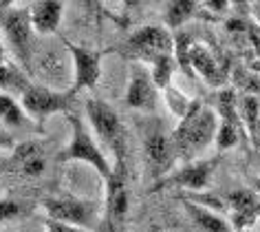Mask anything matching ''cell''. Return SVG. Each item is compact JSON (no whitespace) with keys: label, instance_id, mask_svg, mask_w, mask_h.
I'll return each mask as SVG.
<instances>
[{"label":"cell","instance_id":"obj_1","mask_svg":"<svg viewBox=\"0 0 260 232\" xmlns=\"http://www.w3.org/2000/svg\"><path fill=\"white\" fill-rule=\"evenodd\" d=\"M216 131H218L216 111L212 106L203 104V102L194 100L187 115L183 120H179L177 128L172 131L177 157L185 159V164L201 159V155L216 141Z\"/></svg>","mask_w":260,"mask_h":232},{"label":"cell","instance_id":"obj_2","mask_svg":"<svg viewBox=\"0 0 260 232\" xmlns=\"http://www.w3.org/2000/svg\"><path fill=\"white\" fill-rule=\"evenodd\" d=\"M71 122V141L64 151L57 155V162H82L90 166L97 175L104 179V184L113 175V162L108 159V153L97 144L93 133L84 126V122L75 113H69Z\"/></svg>","mask_w":260,"mask_h":232},{"label":"cell","instance_id":"obj_3","mask_svg":"<svg viewBox=\"0 0 260 232\" xmlns=\"http://www.w3.org/2000/svg\"><path fill=\"white\" fill-rule=\"evenodd\" d=\"M86 120L93 133L102 139V144L115 155V162H126V135L117 111L108 102L90 98L86 100Z\"/></svg>","mask_w":260,"mask_h":232},{"label":"cell","instance_id":"obj_4","mask_svg":"<svg viewBox=\"0 0 260 232\" xmlns=\"http://www.w3.org/2000/svg\"><path fill=\"white\" fill-rule=\"evenodd\" d=\"M42 208L53 221L93 230L97 219H100L102 206L97 201H86V199H77V197H47L42 199Z\"/></svg>","mask_w":260,"mask_h":232},{"label":"cell","instance_id":"obj_5","mask_svg":"<svg viewBox=\"0 0 260 232\" xmlns=\"http://www.w3.org/2000/svg\"><path fill=\"white\" fill-rule=\"evenodd\" d=\"M0 29L16 55L22 62H29L31 40H34L29 7H11L9 3H0Z\"/></svg>","mask_w":260,"mask_h":232},{"label":"cell","instance_id":"obj_6","mask_svg":"<svg viewBox=\"0 0 260 232\" xmlns=\"http://www.w3.org/2000/svg\"><path fill=\"white\" fill-rule=\"evenodd\" d=\"M73 98H75L73 91H53V89L42 84H31L22 93L20 102L29 118L42 122L55 113H71Z\"/></svg>","mask_w":260,"mask_h":232},{"label":"cell","instance_id":"obj_7","mask_svg":"<svg viewBox=\"0 0 260 232\" xmlns=\"http://www.w3.org/2000/svg\"><path fill=\"white\" fill-rule=\"evenodd\" d=\"M218 157H201L194 162L183 164L179 170H172L170 175L152 184V190L164 188H185V190H205L210 186V179L216 170Z\"/></svg>","mask_w":260,"mask_h":232},{"label":"cell","instance_id":"obj_8","mask_svg":"<svg viewBox=\"0 0 260 232\" xmlns=\"http://www.w3.org/2000/svg\"><path fill=\"white\" fill-rule=\"evenodd\" d=\"M128 49L137 60L150 62L159 55H172L174 53V38L170 29L161 27V24H146L133 31L128 38Z\"/></svg>","mask_w":260,"mask_h":232},{"label":"cell","instance_id":"obj_9","mask_svg":"<svg viewBox=\"0 0 260 232\" xmlns=\"http://www.w3.org/2000/svg\"><path fill=\"white\" fill-rule=\"evenodd\" d=\"M64 44H67V49L71 51V55H73L75 77H73V86H71V91L80 93V91H84V89H93L97 82H100V75H102L104 53L102 51H95V49L80 47V44H73V42H64Z\"/></svg>","mask_w":260,"mask_h":232},{"label":"cell","instance_id":"obj_10","mask_svg":"<svg viewBox=\"0 0 260 232\" xmlns=\"http://www.w3.org/2000/svg\"><path fill=\"white\" fill-rule=\"evenodd\" d=\"M144 155H146V164L154 179H164L166 175L172 172V166L177 162V148H174L172 135H166L161 131H154L150 135H146L144 141Z\"/></svg>","mask_w":260,"mask_h":232},{"label":"cell","instance_id":"obj_11","mask_svg":"<svg viewBox=\"0 0 260 232\" xmlns=\"http://www.w3.org/2000/svg\"><path fill=\"white\" fill-rule=\"evenodd\" d=\"M157 93L159 89L154 86V80L150 71L141 64H135L128 75V89H126V104L135 111L152 113L157 108Z\"/></svg>","mask_w":260,"mask_h":232},{"label":"cell","instance_id":"obj_12","mask_svg":"<svg viewBox=\"0 0 260 232\" xmlns=\"http://www.w3.org/2000/svg\"><path fill=\"white\" fill-rule=\"evenodd\" d=\"M225 199V208L230 212V223L234 232L240 230H251V225L258 221L260 217V195L249 190H234L227 192Z\"/></svg>","mask_w":260,"mask_h":232},{"label":"cell","instance_id":"obj_13","mask_svg":"<svg viewBox=\"0 0 260 232\" xmlns=\"http://www.w3.org/2000/svg\"><path fill=\"white\" fill-rule=\"evenodd\" d=\"M29 16L36 34H55L64 16V3H60V0H36L29 5Z\"/></svg>","mask_w":260,"mask_h":232},{"label":"cell","instance_id":"obj_14","mask_svg":"<svg viewBox=\"0 0 260 232\" xmlns=\"http://www.w3.org/2000/svg\"><path fill=\"white\" fill-rule=\"evenodd\" d=\"M190 67L203 75L212 86H223L225 84V69L218 64V60L212 55V51L201 44L190 47Z\"/></svg>","mask_w":260,"mask_h":232},{"label":"cell","instance_id":"obj_15","mask_svg":"<svg viewBox=\"0 0 260 232\" xmlns=\"http://www.w3.org/2000/svg\"><path fill=\"white\" fill-rule=\"evenodd\" d=\"M183 206H185V212L187 217L194 221V225L201 230V232H234L230 219L223 217L220 212H214L205 206H201L192 199H183Z\"/></svg>","mask_w":260,"mask_h":232},{"label":"cell","instance_id":"obj_16","mask_svg":"<svg viewBox=\"0 0 260 232\" xmlns=\"http://www.w3.org/2000/svg\"><path fill=\"white\" fill-rule=\"evenodd\" d=\"M0 124L7 128L9 133L14 131H29L31 118L24 111L22 102L14 98V95L0 93Z\"/></svg>","mask_w":260,"mask_h":232},{"label":"cell","instance_id":"obj_17","mask_svg":"<svg viewBox=\"0 0 260 232\" xmlns=\"http://www.w3.org/2000/svg\"><path fill=\"white\" fill-rule=\"evenodd\" d=\"M31 86L29 77L24 71L14 62H3L0 64V93L14 95V98H22V93Z\"/></svg>","mask_w":260,"mask_h":232},{"label":"cell","instance_id":"obj_18","mask_svg":"<svg viewBox=\"0 0 260 232\" xmlns=\"http://www.w3.org/2000/svg\"><path fill=\"white\" fill-rule=\"evenodd\" d=\"M201 3L194 0H174V3L166 5V29H179L185 22H190L192 18L199 16Z\"/></svg>","mask_w":260,"mask_h":232},{"label":"cell","instance_id":"obj_19","mask_svg":"<svg viewBox=\"0 0 260 232\" xmlns=\"http://www.w3.org/2000/svg\"><path fill=\"white\" fill-rule=\"evenodd\" d=\"M238 113H240V122L245 126L247 137H251L253 128L258 124V118H260V100L253 93H245L238 100Z\"/></svg>","mask_w":260,"mask_h":232},{"label":"cell","instance_id":"obj_20","mask_svg":"<svg viewBox=\"0 0 260 232\" xmlns=\"http://www.w3.org/2000/svg\"><path fill=\"white\" fill-rule=\"evenodd\" d=\"M148 64L152 67L150 75L154 80V86H157L159 91H166V89L172 84V73H174L172 55H159V57H154V60H150Z\"/></svg>","mask_w":260,"mask_h":232},{"label":"cell","instance_id":"obj_21","mask_svg":"<svg viewBox=\"0 0 260 232\" xmlns=\"http://www.w3.org/2000/svg\"><path fill=\"white\" fill-rule=\"evenodd\" d=\"M240 137H247L245 128L238 124H232V122H223L218 120V131H216V148L218 151H230L240 141Z\"/></svg>","mask_w":260,"mask_h":232},{"label":"cell","instance_id":"obj_22","mask_svg":"<svg viewBox=\"0 0 260 232\" xmlns=\"http://www.w3.org/2000/svg\"><path fill=\"white\" fill-rule=\"evenodd\" d=\"M36 159H47V157H44L42 146L38 144L36 139H27V141H20V144H16V148H14V162L18 166H24V164H29V162H36Z\"/></svg>","mask_w":260,"mask_h":232},{"label":"cell","instance_id":"obj_23","mask_svg":"<svg viewBox=\"0 0 260 232\" xmlns=\"http://www.w3.org/2000/svg\"><path fill=\"white\" fill-rule=\"evenodd\" d=\"M164 93H166V100H168V106H170V111L177 115L179 120H183L185 115H187V111H190V106H192L194 100L185 98V95L181 93V91H177L174 86H168Z\"/></svg>","mask_w":260,"mask_h":232},{"label":"cell","instance_id":"obj_24","mask_svg":"<svg viewBox=\"0 0 260 232\" xmlns=\"http://www.w3.org/2000/svg\"><path fill=\"white\" fill-rule=\"evenodd\" d=\"M22 204L16 201V199H0V223L14 221V219L22 217Z\"/></svg>","mask_w":260,"mask_h":232},{"label":"cell","instance_id":"obj_25","mask_svg":"<svg viewBox=\"0 0 260 232\" xmlns=\"http://www.w3.org/2000/svg\"><path fill=\"white\" fill-rule=\"evenodd\" d=\"M44 225H47V232H90V230L77 228V225H71V223L53 221V219H47V221H44Z\"/></svg>","mask_w":260,"mask_h":232},{"label":"cell","instance_id":"obj_26","mask_svg":"<svg viewBox=\"0 0 260 232\" xmlns=\"http://www.w3.org/2000/svg\"><path fill=\"white\" fill-rule=\"evenodd\" d=\"M0 148H3V151H14V148H16L14 133H9L3 124H0Z\"/></svg>","mask_w":260,"mask_h":232},{"label":"cell","instance_id":"obj_27","mask_svg":"<svg viewBox=\"0 0 260 232\" xmlns=\"http://www.w3.org/2000/svg\"><path fill=\"white\" fill-rule=\"evenodd\" d=\"M251 144H253V148L256 151H260V118H258V124H256V128H253V133H251Z\"/></svg>","mask_w":260,"mask_h":232},{"label":"cell","instance_id":"obj_28","mask_svg":"<svg viewBox=\"0 0 260 232\" xmlns=\"http://www.w3.org/2000/svg\"><path fill=\"white\" fill-rule=\"evenodd\" d=\"M251 190L260 195V175L258 177H251Z\"/></svg>","mask_w":260,"mask_h":232},{"label":"cell","instance_id":"obj_29","mask_svg":"<svg viewBox=\"0 0 260 232\" xmlns=\"http://www.w3.org/2000/svg\"><path fill=\"white\" fill-rule=\"evenodd\" d=\"M5 62V47H3V42H0V64Z\"/></svg>","mask_w":260,"mask_h":232},{"label":"cell","instance_id":"obj_30","mask_svg":"<svg viewBox=\"0 0 260 232\" xmlns=\"http://www.w3.org/2000/svg\"><path fill=\"white\" fill-rule=\"evenodd\" d=\"M240 232H253V230H240Z\"/></svg>","mask_w":260,"mask_h":232},{"label":"cell","instance_id":"obj_31","mask_svg":"<svg viewBox=\"0 0 260 232\" xmlns=\"http://www.w3.org/2000/svg\"><path fill=\"white\" fill-rule=\"evenodd\" d=\"M258 11H260V5H258ZM258 18H260V14H258Z\"/></svg>","mask_w":260,"mask_h":232},{"label":"cell","instance_id":"obj_32","mask_svg":"<svg viewBox=\"0 0 260 232\" xmlns=\"http://www.w3.org/2000/svg\"><path fill=\"white\" fill-rule=\"evenodd\" d=\"M258 155H260V151H258Z\"/></svg>","mask_w":260,"mask_h":232}]
</instances>
